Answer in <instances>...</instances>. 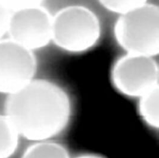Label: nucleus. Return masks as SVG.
Returning a JSON list of instances; mask_svg holds the SVG:
<instances>
[{
  "instance_id": "1",
  "label": "nucleus",
  "mask_w": 159,
  "mask_h": 158,
  "mask_svg": "<svg viewBox=\"0 0 159 158\" xmlns=\"http://www.w3.org/2000/svg\"><path fill=\"white\" fill-rule=\"evenodd\" d=\"M72 102L59 85L46 79H33L8 94L5 115L19 136L32 142L51 140L68 127Z\"/></svg>"
},
{
  "instance_id": "2",
  "label": "nucleus",
  "mask_w": 159,
  "mask_h": 158,
  "mask_svg": "<svg viewBox=\"0 0 159 158\" xmlns=\"http://www.w3.org/2000/svg\"><path fill=\"white\" fill-rule=\"evenodd\" d=\"M114 33L127 53L154 57L159 53V7L147 2L120 15Z\"/></svg>"
},
{
  "instance_id": "3",
  "label": "nucleus",
  "mask_w": 159,
  "mask_h": 158,
  "mask_svg": "<svg viewBox=\"0 0 159 158\" xmlns=\"http://www.w3.org/2000/svg\"><path fill=\"white\" fill-rule=\"evenodd\" d=\"M101 32L98 17L86 7L68 6L52 15V41L63 50L73 53L89 50L98 42Z\"/></svg>"
},
{
  "instance_id": "4",
  "label": "nucleus",
  "mask_w": 159,
  "mask_h": 158,
  "mask_svg": "<svg viewBox=\"0 0 159 158\" xmlns=\"http://www.w3.org/2000/svg\"><path fill=\"white\" fill-rule=\"evenodd\" d=\"M111 80L120 94L138 99L159 86V65L154 57L127 53L113 65Z\"/></svg>"
},
{
  "instance_id": "5",
  "label": "nucleus",
  "mask_w": 159,
  "mask_h": 158,
  "mask_svg": "<svg viewBox=\"0 0 159 158\" xmlns=\"http://www.w3.org/2000/svg\"><path fill=\"white\" fill-rule=\"evenodd\" d=\"M52 15L41 5L11 11L9 37L30 50L41 49L52 41Z\"/></svg>"
},
{
  "instance_id": "6",
  "label": "nucleus",
  "mask_w": 159,
  "mask_h": 158,
  "mask_svg": "<svg viewBox=\"0 0 159 158\" xmlns=\"http://www.w3.org/2000/svg\"><path fill=\"white\" fill-rule=\"evenodd\" d=\"M37 61L32 50L13 40L0 39V93L10 94L35 79Z\"/></svg>"
},
{
  "instance_id": "7",
  "label": "nucleus",
  "mask_w": 159,
  "mask_h": 158,
  "mask_svg": "<svg viewBox=\"0 0 159 158\" xmlns=\"http://www.w3.org/2000/svg\"><path fill=\"white\" fill-rule=\"evenodd\" d=\"M138 111L145 124L152 129L159 127V86L138 99Z\"/></svg>"
},
{
  "instance_id": "8",
  "label": "nucleus",
  "mask_w": 159,
  "mask_h": 158,
  "mask_svg": "<svg viewBox=\"0 0 159 158\" xmlns=\"http://www.w3.org/2000/svg\"><path fill=\"white\" fill-rule=\"evenodd\" d=\"M21 158H71L67 148L53 139L34 142Z\"/></svg>"
},
{
  "instance_id": "9",
  "label": "nucleus",
  "mask_w": 159,
  "mask_h": 158,
  "mask_svg": "<svg viewBox=\"0 0 159 158\" xmlns=\"http://www.w3.org/2000/svg\"><path fill=\"white\" fill-rule=\"evenodd\" d=\"M20 136L6 115H0V158H10L17 151Z\"/></svg>"
},
{
  "instance_id": "10",
  "label": "nucleus",
  "mask_w": 159,
  "mask_h": 158,
  "mask_svg": "<svg viewBox=\"0 0 159 158\" xmlns=\"http://www.w3.org/2000/svg\"><path fill=\"white\" fill-rule=\"evenodd\" d=\"M109 11L122 15L146 4L148 0H98Z\"/></svg>"
},
{
  "instance_id": "11",
  "label": "nucleus",
  "mask_w": 159,
  "mask_h": 158,
  "mask_svg": "<svg viewBox=\"0 0 159 158\" xmlns=\"http://www.w3.org/2000/svg\"><path fill=\"white\" fill-rule=\"evenodd\" d=\"M11 11L41 5L43 0H1Z\"/></svg>"
},
{
  "instance_id": "12",
  "label": "nucleus",
  "mask_w": 159,
  "mask_h": 158,
  "mask_svg": "<svg viewBox=\"0 0 159 158\" xmlns=\"http://www.w3.org/2000/svg\"><path fill=\"white\" fill-rule=\"evenodd\" d=\"M11 11L0 0V39L7 33Z\"/></svg>"
},
{
  "instance_id": "13",
  "label": "nucleus",
  "mask_w": 159,
  "mask_h": 158,
  "mask_svg": "<svg viewBox=\"0 0 159 158\" xmlns=\"http://www.w3.org/2000/svg\"><path fill=\"white\" fill-rule=\"evenodd\" d=\"M75 158H105L102 157L101 155L94 154V153H86L80 155V156H78L77 157Z\"/></svg>"
}]
</instances>
